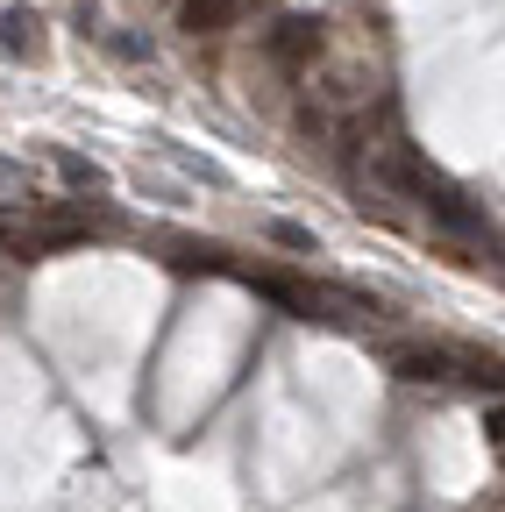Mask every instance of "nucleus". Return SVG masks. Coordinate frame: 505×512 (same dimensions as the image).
<instances>
[{"instance_id": "f257e3e1", "label": "nucleus", "mask_w": 505, "mask_h": 512, "mask_svg": "<svg viewBox=\"0 0 505 512\" xmlns=\"http://www.w3.org/2000/svg\"><path fill=\"white\" fill-rule=\"evenodd\" d=\"M264 50H271L278 72H313L321 50H328V36H321V22H313V15H285V22L264 29Z\"/></svg>"}, {"instance_id": "f03ea898", "label": "nucleus", "mask_w": 505, "mask_h": 512, "mask_svg": "<svg viewBox=\"0 0 505 512\" xmlns=\"http://www.w3.org/2000/svg\"><path fill=\"white\" fill-rule=\"evenodd\" d=\"M385 363L406 384H441L449 377V349H434V342H399V349H385Z\"/></svg>"}, {"instance_id": "7ed1b4c3", "label": "nucleus", "mask_w": 505, "mask_h": 512, "mask_svg": "<svg viewBox=\"0 0 505 512\" xmlns=\"http://www.w3.org/2000/svg\"><path fill=\"white\" fill-rule=\"evenodd\" d=\"M235 15H242V0H178L185 36H221V29H235Z\"/></svg>"}, {"instance_id": "20e7f679", "label": "nucleus", "mask_w": 505, "mask_h": 512, "mask_svg": "<svg viewBox=\"0 0 505 512\" xmlns=\"http://www.w3.org/2000/svg\"><path fill=\"white\" fill-rule=\"evenodd\" d=\"M0 50L8 57H43V15L36 8H0Z\"/></svg>"}, {"instance_id": "39448f33", "label": "nucleus", "mask_w": 505, "mask_h": 512, "mask_svg": "<svg viewBox=\"0 0 505 512\" xmlns=\"http://www.w3.org/2000/svg\"><path fill=\"white\" fill-rule=\"evenodd\" d=\"M449 377H463V384H491V392H505V356H498V349H449Z\"/></svg>"}, {"instance_id": "423d86ee", "label": "nucleus", "mask_w": 505, "mask_h": 512, "mask_svg": "<svg viewBox=\"0 0 505 512\" xmlns=\"http://www.w3.org/2000/svg\"><path fill=\"white\" fill-rule=\"evenodd\" d=\"M164 264L171 271H235L228 249H214V242H164Z\"/></svg>"}, {"instance_id": "0eeeda50", "label": "nucleus", "mask_w": 505, "mask_h": 512, "mask_svg": "<svg viewBox=\"0 0 505 512\" xmlns=\"http://www.w3.org/2000/svg\"><path fill=\"white\" fill-rule=\"evenodd\" d=\"M57 178H65L72 192H107V171L86 164V157H72V150H57Z\"/></svg>"}, {"instance_id": "6e6552de", "label": "nucleus", "mask_w": 505, "mask_h": 512, "mask_svg": "<svg viewBox=\"0 0 505 512\" xmlns=\"http://www.w3.org/2000/svg\"><path fill=\"white\" fill-rule=\"evenodd\" d=\"M271 242H285V249H306V256H313V228H299V221H271Z\"/></svg>"}, {"instance_id": "1a4fd4ad", "label": "nucleus", "mask_w": 505, "mask_h": 512, "mask_svg": "<svg viewBox=\"0 0 505 512\" xmlns=\"http://www.w3.org/2000/svg\"><path fill=\"white\" fill-rule=\"evenodd\" d=\"M107 50L114 57H150V43H136V36H107Z\"/></svg>"}, {"instance_id": "9d476101", "label": "nucleus", "mask_w": 505, "mask_h": 512, "mask_svg": "<svg viewBox=\"0 0 505 512\" xmlns=\"http://www.w3.org/2000/svg\"><path fill=\"white\" fill-rule=\"evenodd\" d=\"M484 441H491V448H498V456H505V406H498V413L484 420Z\"/></svg>"}, {"instance_id": "9b49d317", "label": "nucleus", "mask_w": 505, "mask_h": 512, "mask_svg": "<svg viewBox=\"0 0 505 512\" xmlns=\"http://www.w3.org/2000/svg\"><path fill=\"white\" fill-rule=\"evenodd\" d=\"M0 178H22V171H15V164H8V157H0Z\"/></svg>"}, {"instance_id": "f8f14e48", "label": "nucleus", "mask_w": 505, "mask_h": 512, "mask_svg": "<svg viewBox=\"0 0 505 512\" xmlns=\"http://www.w3.org/2000/svg\"><path fill=\"white\" fill-rule=\"evenodd\" d=\"M8 242H15V235H8V228H0V249H8Z\"/></svg>"}]
</instances>
